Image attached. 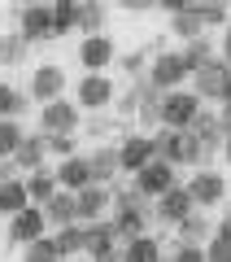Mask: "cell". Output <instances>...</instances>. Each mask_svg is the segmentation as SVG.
<instances>
[{
	"instance_id": "20",
	"label": "cell",
	"mask_w": 231,
	"mask_h": 262,
	"mask_svg": "<svg viewBox=\"0 0 231 262\" xmlns=\"http://www.w3.org/2000/svg\"><path fill=\"white\" fill-rule=\"evenodd\" d=\"M87 162H92V179L96 184H113V179L122 175V158L113 144H101L96 153H87Z\"/></svg>"
},
{
	"instance_id": "6",
	"label": "cell",
	"mask_w": 231,
	"mask_h": 262,
	"mask_svg": "<svg viewBox=\"0 0 231 262\" xmlns=\"http://www.w3.org/2000/svg\"><path fill=\"white\" fill-rule=\"evenodd\" d=\"M87 227V253L92 258H122V232H118V223L113 219H92V223H83Z\"/></svg>"
},
{
	"instance_id": "8",
	"label": "cell",
	"mask_w": 231,
	"mask_h": 262,
	"mask_svg": "<svg viewBox=\"0 0 231 262\" xmlns=\"http://www.w3.org/2000/svg\"><path fill=\"white\" fill-rule=\"evenodd\" d=\"M74 101L83 105V110H92V114L109 110L113 105V83L105 79V70H87L83 83H79V92H74Z\"/></svg>"
},
{
	"instance_id": "21",
	"label": "cell",
	"mask_w": 231,
	"mask_h": 262,
	"mask_svg": "<svg viewBox=\"0 0 231 262\" xmlns=\"http://www.w3.org/2000/svg\"><path fill=\"white\" fill-rule=\"evenodd\" d=\"M192 131H196V140L205 144V153H210V149H222V136H227V127H222V114L201 110V114L192 118Z\"/></svg>"
},
{
	"instance_id": "37",
	"label": "cell",
	"mask_w": 231,
	"mask_h": 262,
	"mask_svg": "<svg viewBox=\"0 0 231 262\" xmlns=\"http://www.w3.org/2000/svg\"><path fill=\"white\" fill-rule=\"evenodd\" d=\"M175 258H179V262H201L205 249H201V241H183V245L175 249Z\"/></svg>"
},
{
	"instance_id": "18",
	"label": "cell",
	"mask_w": 231,
	"mask_h": 262,
	"mask_svg": "<svg viewBox=\"0 0 231 262\" xmlns=\"http://www.w3.org/2000/svg\"><path fill=\"white\" fill-rule=\"evenodd\" d=\"M44 214H48V223H53V227L74 223V219H79V196H74L70 188H57V192L44 201ZM79 223H83V219H79Z\"/></svg>"
},
{
	"instance_id": "4",
	"label": "cell",
	"mask_w": 231,
	"mask_h": 262,
	"mask_svg": "<svg viewBox=\"0 0 231 262\" xmlns=\"http://www.w3.org/2000/svg\"><path fill=\"white\" fill-rule=\"evenodd\" d=\"M83 122V105L70 96H53L39 105V131H79Z\"/></svg>"
},
{
	"instance_id": "33",
	"label": "cell",
	"mask_w": 231,
	"mask_h": 262,
	"mask_svg": "<svg viewBox=\"0 0 231 262\" xmlns=\"http://www.w3.org/2000/svg\"><path fill=\"white\" fill-rule=\"evenodd\" d=\"M22 122L18 118H0V158H13V149L22 144Z\"/></svg>"
},
{
	"instance_id": "7",
	"label": "cell",
	"mask_w": 231,
	"mask_h": 262,
	"mask_svg": "<svg viewBox=\"0 0 231 262\" xmlns=\"http://www.w3.org/2000/svg\"><path fill=\"white\" fill-rule=\"evenodd\" d=\"M18 31L31 39V44L53 39V5H44V0H27V5L18 9Z\"/></svg>"
},
{
	"instance_id": "26",
	"label": "cell",
	"mask_w": 231,
	"mask_h": 262,
	"mask_svg": "<svg viewBox=\"0 0 231 262\" xmlns=\"http://www.w3.org/2000/svg\"><path fill=\"white\" fill-rule=\"evenodd\" d=\"M79 31V0H53V39Z\"/></svg>"
},
{
	"instance_id": "5",
	"label": "cell",
	"mask_w": 231,
	"mask_h": 262,
	"mask_svg": "<svg viewBox=\"0 0 231 262\" xmlns=\"http://www.w3.org/2000/svg\"><path fill=\"white\" fill-rule=\"evenodd\" d=\"M188 75H192L188 57H183V53H166V48H161V53L153 57V66H148V83L161 88V92H170V88H183Z\"/></svg>"
},
{
	"instance_id": "40",
	"label": "cell",
	"mask_w": 231,
	"mask_h": 262,
	"mask_svg": "<svg viewBox=\"0 0 231 262\" xmlns=\"http://www.w3.org/2000/svg\"><path fill=\"white\" fill-rule=\"evenodd\" d=\"M153 5H157V9H166V13H179V9H188L192 0H153Z\"/></svg>"
},
{
	"instance_id": "29",
	"label": "cell",
	"mask_w": 231,
	"mask_h": 262,
	"mask_svg": "<svg viewBox=\"0 0 231 262\" xmlns=\"http://www.w3.org/2000/svg\"><path fill=\"white\" fill-rule=\"evenodd\" d=\"M170 31H175V35H183V39L201 35L205 22H201V13H196V5H188V9H179V13H170Z\"/></svg>"
},
{
	"instance_id": "28",
	"label": "cell",
	"mask_w": 231,
	"mask_h": 262,
	"mask_svg": "<svg viewBox=\"0 0 231 262\" xmlns=\"http://www.w3.org/2000/svg\"><path fill=\"white\" fill-rule=\"evenodd\" d=\"M79 31H83V35L105 31V5L101 0H79Z\"/></svg>"
},
{
	"instance_id": "22",
	"label": "cell",
	"mask_w": 231,
	"mask_h": 262,
	"mask_svg": "<svg viewBox=\"0 0 231 262\" xmlns=\"http://www.w3.org/2000/svg\"><path fill=\"white\" fill-rule=\"evenodd\" d=\"M57 188H61V184H57V166H35V170H27V192H31L35 206H44Z\"/></svg>"
},
{
	"instance_id": "9",
	"label": "cell",
	"mask_w": 231,
	"mask_h": 262,
	"mask_svg": "<svg viewBox=\"0 0 231 262\" xmlns=\"http://www.w3.org/2000/svg\"><path fill=\"white\" fill-rule=\"evenodd\" d=\"M48 232V214H44V206H22L18 214H9V241L13 245H27V241H35V236H44Z\"/></svg>"
},
{
	"instance_id": "32",
	"label": "cell",
	"mask_w": 231,
	"mask_h": 262,
	"mask_svg": "<svg viewBox=\"0 0 231 262\" xmlns=\"http://www.w3.org/2000/svg\"><path fill=\"white\" fill-rule=\"evenodd\" d=\"M31 39L22 35V31H13V35H0V66H18L22 53H27Z\"/></svg>"
},
{
	"instance_id": "16",
	"label": "cell",
	"mask_w": 231,
	"mask_h": 262,
	"mask_svg": "<svg viewBox=\"0 0 231 262\" xmlns=\"http://www.w3.org/2000/svg\"><path fill=\"white\" fill-rule=\"evenodd\" d=\"M188 210H196V201H192V192H188V184H170L166 192L157 196V219H161V223H179Z\"/></svg>"
},
{
	"instance_id": "27",
	"label": "cell",
	"mask_w": 231,
	"mask_h": 262,
	"mask_svg": "<svg viewBox=\"0 0 231 262\" xmlns=\"http://www.w3.org/2000/svg\"><path fill=\"white\" fill-rule=\"evenodd\" d=\"M22 253H27V258L31 262H57V258H61V245H57V236H35V241H27V245H22Z\"/></svg>"
},
{
	"instance_id": "2",
	"label": "cell",
	"mask_w": 231,
	"mask_h": 262,
	"mask_svg": "<svg viewBox=\"0 0 231 262\" xmlns=\"http://www.w3.org/2000/svg\"><path fill=\"white\" fill-rule=\"evenodd\" d=\"M192 75H196V96L201 101H231V61L227 57H210Z\"/></svg>"
},
{
	"instance_id": "10",
	"label": "cell",
	"mask_w": 231,
	"mask_h": 262,
	"mask_svg": "<svg viewBox=\"0 0 231 262\" xmlns=\"http://www.w3.org/2000/svg\"><path fill=\"white\" fill-rule=\"evenodd\" d=\"M170 184H175V162H166V158H153L148 166L135 170V188L148 196V201H157Z\"/></svg>"
},
{
	"instance_id": "34",
	"label": "cell",
	"mask_w": 231,
	"mask_h": 262,
	"mask_svg": "<svg viewBox=\"0 0 231 262\" xmlns=\"http://www.w3.org/2000/svg\"><path fill=\"white\" fill-rule=\"evenodd\" d=\"M175 227H179V241H205V236H210V223H205L196 210H188Z\"/></svg>"
},
{
	"instance_id": "3",
	"label": "cell",
	"mask_w": 231,
	"mask_h": 262,
	"mask_svg": "<svg viewBox=\"0 0 231 262\" xmlns=\"http://www.w3.org/2000/svg\"><path fill=\"white\" fill-rule=\"evenodd\" d=\"M201 114V96L196 88H170L161 92V127H192V118Z\"/></svg>"
},
{
	"instance_id": "42",
	"label": "cell",
	"mask_w": 231,
	"mask_h": 262,
	"mask_svg": "<svg viewBox=\"0 0 231 262\" xmlns=\"http://www.w3.org/2000/svg\"><path fill=\"white\" fill-rule=\"evenodd\" d=\"M218 53H222V57H227V61H231V22H227V27H222V39H218Z\"/></svg>"
},
{
	"instance_id": "39",
	"label": "cell",
	"mask_w": 231,
	"mask_h": 262,
	"mask_svg": "<svg viewBox=\"0 0 231 262\" xmlns=\"http://www.w3.org/2000/svg\"><path fill=\"white\" fill-rule=\"evenodd\" d=\"M118 9H127V13H144V9H153V0H113Z\"/></svg>"
},
{
	"instance_id": "11",
	"label": "cell",
	"mask_w": 231,
	"mask_h": 262,
	"mask_svg": "<svg viewBox=\"0 0 231 262\" xmlns=\"http://www.w3.org/2000/svg\"><path fill=\"white\" fill-rule=\"evenodd\" d=\"M188 192H192L196 210H210V206H218L222 196H227V179H222L218 170H192V179H188Z\"/></svg>"
},
{
	"instance_id": "30",
	"label": "cell",
	"mask_w": 231,
	"mask_h": 262,
	"mask_svg": "<svg viewBox=\"0 0 231 262\" xmlns=\"http://www.w3.org/2000/svg\"><path fill=\"white\" fill-rule=\"evenodd\" d=\"M27 105H31V92L22 96L18 88L0 83V118H22V114H27Z\"/></svg>"
},
{
	"instance_id": "25",
	"label": "cell",
	"mask_w": 231,
	"mask_h": 262,
	"mask_svg": "<svg viewBox=\"0 0 231 262\" xmlns=\"http://www.w3.org/2000/svg\"><path fill=\"white\" fill-rule=\"evenodd\" d=\"M57 245H61V258H74V253H87V227L74 219V223L57 227Z\"/></svg>"
},
{
	"instance_id": "36",
	"label": "cell",
	"mask_w": 231,
	"mask_h": 262,
	"mask_svg": "<svg viewBox=\"0 0 231 262\" xmlns=\"http://www.w3.org/2000/svg\"><path fill=\"white\" fill-rule=\"evenodd\" d=\"M205 258H218V262H227V258H231V236H227V232H218V236L210 241V249H205Z\"/></svg>"
},
{
	"instance_id": "12",
	"label": "cell",
	"mask_w": 231,
	"mask_h": 262,
	"mask_svg": "<svg viewBox=\"0 0 231 262\" xmlns=\"http://www.w3.org/2000/svg\"><path fill=\"white\" fill-rule=\"evenodd\" d=\"M113 57H118V48H113V39L105 31L83 35V44H79V66L83 70H105V66H113Z\"/></svg>"
},
{
	"instance_id": "31",
	"label": "cell",
	"mask_w": 231,
	"mask_h": 262,
	"mask_svg": "<svg viewBox=\"0 0 231 262\" xmlns=\"http://www.w3.org/2000/svg\"><path fill=\"white\" fill-rule=\"evenodd\" d=\"M196 13H201L205 27H227L231 22V9H227V0H192Z\"/></svg>"
},
{
	"instance_id": "43",
	"label": "cell",
	"mask_w": 231,
	"mask_h": 262,
	"mask_svg": "<svg viewBox=\"0 0 231 262\" xmlns=\"http://www.w3.org/2000/svg\"><path fill=\"white\" fill-rule=\"evenodd\" d=\"M222 158L231 162V131H227V136H222Z\"/></svg>"
},
{
	"instance_id": "15",
	"label": "cell",
	"mask_w": 231,
	"mask_h": 262,
	"mask_svg": "<svg viewBox=\"0 0 231 262\" xmlns=\"http://www.w3.org/2000/svg\"><path fill=\"white\" fill-rule=\"evenodd\" d=\"M65 92V75H61V66H53V61H44V66H35V75H31V101H53V96H61Z\"/></svg>"
},
{
	"instance_id": "44",
	"label": "cell",
	"mask_w": 231,
	"mask_h": 262,
	"mask_svg": "<svg viewBox=\"0 0 231 262\" xmlns=\"http://www.w3.org/2000/svg\"><path fill=\"white\" fill-rule=\"evenodd\" d=\"M218 232H227V236H231V214H227V219H222V227H218Z\"/></svg>"
},
{
	"instance_id": "13",
	"label": "cell",
	"mask_w": 231,
	"mask_h": 262,
	"mask_svg": "<svg viewBox=\"0 0 231 262\" xmlns=\"http://www.w3.org/2000/svg\"><path fill=\"white\" fill-rule=\"evenodd\" d=\"M118 158H122V175H135L140 166H148V162L157 158V140L153 136H127L118 144Z\"/></svg>"
},
{
	"instance_id": "14",
	"label": "cell",
	"mask_w": 231,
	"mask_h": 262,
	"mask_svg": "<svg viewBox=\"0 0 231 262\" xmlns=\"http://www.w3.org/2000/svg\"><path fill=\"white\" fill-rule=\"evenodd\" d=\"M74 196H79V219H83V223L101 219L105 210L113 206V188H109V184H96V179H92V184H83Z\"/></svg>"
},
{
	"instance_id": "38",
	"label": "cell",
	"mask_w": 231,
	"mask_h": 262,
	"mask_svg": "<svg viewBox=\"0 0 231 262\" xmlns=\"http://www.w3.org/2000/svg\"><path fill=\"white\" fill-rule=\"evenodd\" d=\"M122 70H127V75H140V70H144V53H131V57H122Z\"/></svg>"
},
{
	"instance_id": "35",
	"label": "cell",
	"mask_w": 231,
	"mask_h": 262,
	"mask_svg": "<svg viewBox=\"0 0 231 262\" xmlns=\"http://www.w3.org/2000/svg\"><path fill=\"white\" fill-rule=\"evenodd\" d=\"M183 57H188V66H192V70H196V66H205V61L214 57V44L205 39V31H201V35H192V39H188Z\"/></svg>"
},
{
	"instance_id": "1",
	"label": "cell",
	"mask_w": 231,
	"mask_h": 262,
	"mask_svg": "<svg viewBox=\"0 0 231 262\" xmlns=\"http://www.w3.org/2000/svg\"><path fill=\"white\" fill-rule=\"evenodd\" d=\"M157 140V158L175 162V166H196V162L205 158V144L196 140L192 127H166L161 136H153Z\"/></svg>"
},
{
	"instance_id": "41",
	"label": "cell",
	"mask_w": 231,
	"mask_h": 262,
	"mask_svg": "<svg viewBox=\"0 0 231 262\" xmlns=\"http://www.w3.org/2000/svg\"><path fill=\"white\" fill-rule=\"evenodd\" d=\"M13 175H18V162H13V158H0V184L13 179Z\"/></svg>"
},
{
	"instance_id": "24",
	"label": "cell",
	"mask_w": 231,
	"mask_h": 262,
	"mask_svg": "<svg viewBox=\"0 0 231 262\" xmlns=\"http://www.w3.org/2000/svg\"><path fill=\"white\" fill-rule=\"evenodd\" d=\"M122 258L127 262H157L161 258V241L148 236V232H140V236H131V241L122 245Z\"/></svg>"
},
{
	"instance_id": "17",
	"label": "cell",
	"mask_w": 231,
	"mask_h": 262,
	"mask_svg": "<svg viewBox=\"0 0 231 262\" xmlns=\"http://www.w3.org/2000/svg\"><path fill=\"white\" fill-rule=\"evenodd\" d=\"M13 162H18V170H35V166H48V131H35V136H22V144L13 149Z\"/></svg>"
},
{
	"instance_id": "23",
	"label": "cell",
	"mask_w": 231,
	"mask_h": 262,
	"mask_svg": "<svg viewBox=\"0 0 231 262\" xmlns=\"http://www.w3.org/2000/svg\"><path fill=\"white\" fill-rule=\"evenodd\" d=\"M22 206H31V192H27V179L13 175V179H5V184H0V214L9 219V214H18Z\"/></svg>"
},
{
	"instance_id": "19",
	"label": "cell",
	"mask_w": 231,
	"mask_h": 262,
	"mask_svg": "<svg viewBox=\"0 0 231 262\" xmlns=\"http://www.w3.org/2000/svg\"><path fill=\"white\" fill-rule=\"evenodd\" d=\"M57 184L70 188V192H79L83 184H92V162L79 158V153H70V158H61V166H57Z\"/></svg>"
}]
</instances>
